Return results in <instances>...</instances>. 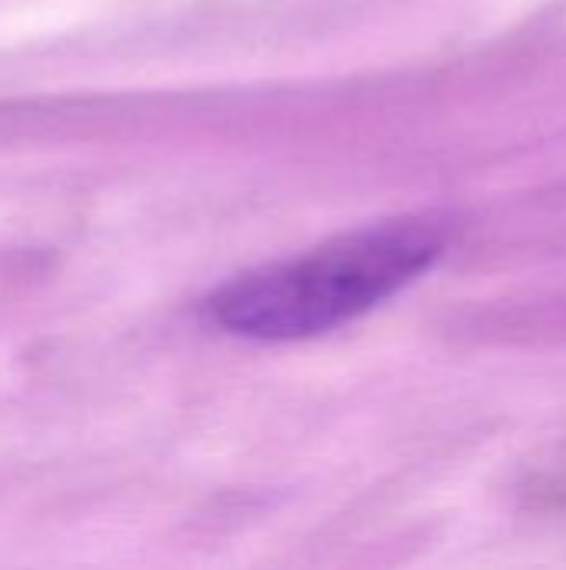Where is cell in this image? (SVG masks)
<instances>
[{"mask_svg": "<svg viewBox=\"0 0 566 570\" xmlns=\"http://www.w3.org/2000/svg\"><path fill=\"white\" fill-rule=\"evenodd\" d=\"M444 254L447 230L437 220L377 224L234 277L203 311L227 334L250 341L317 337L390 301Z\"/></svg>", "mask_w": 566, "mask_h": 570, "instance_id": "obj_1", "label": "cell"}]
</instances>
